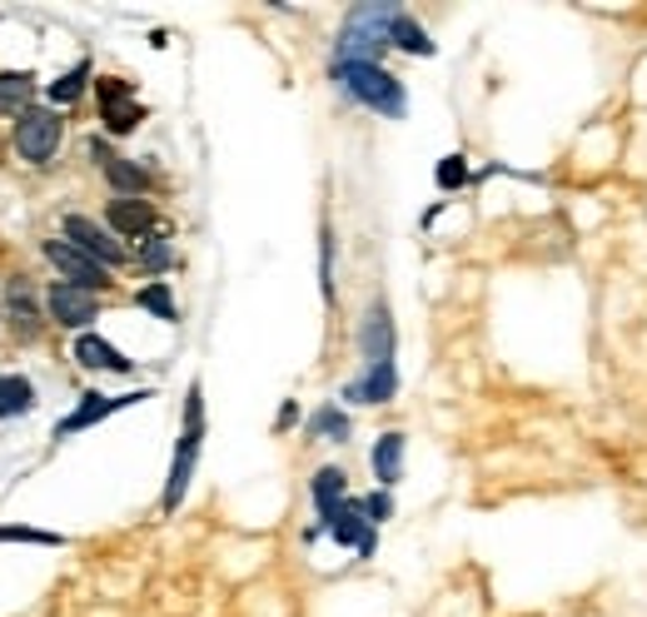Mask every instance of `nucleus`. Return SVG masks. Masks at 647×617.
<instances>
[{
	"label": "nucleus",
	"instance_id": "obj_11",
	"mask_svg": "<svg viewBox=\"0 0 647 617\" xmlns=\"http://www.w3.org/2000/svg\"><path fill=\"white\" fill-rule=\"evenodd\" d=\"M358 354H364L368 364L394 358V314H388L384 299H374L368 314H364V324H358Z\"/></svg>",
	"mask_w": 647,
	"mask_h": 617
},
{
	"label": "nucleus",
	"instance_id": "obj_7",
	"mask_svg": "<svg viewBox=\"0 0 647 617\" xmlns=\"http://www.w3.org/2000/svg\"><path fill=\"white\" fill-rule=\"evenodd\" d=\"M100 115H105L109 135H129L145 119V105L135 100V90L125 80H100Z\"/></svg>",
	"mask_w": 647,
	"mask_h": 617
},
{
	"label": "nucleus",
	"instance_id": "obj_12",
	"mask_svg": "<svg viewBox=\"0 0 647 617\" xmlns=\"http://www.w3.org/2000/svg\"><path fill=\"white\" fill-rule=\"evenodd\" d=\"M105 219H109V229L115 234H129V239H149L159 229V219H155V205L149 199H125V195H115L105 205Z\"/></svg>",
	"mask_w": 647,
	"mask_h": 617
},
{
	"label": "nucleus",
	"instance_id": "obj_13",
	"mask_svg": "<svg viewBox=\"0 0 647 617\" xmlns=\"http://www.w3.org/2000/svg\"><path fill=\"white\" fill-rule=\"evenodd\" d=\"M394 394H398V368H394V358H384V364H368L364 374L354 378V384H344V398H348V404H388Z\"/></svg>",
	"mask_w": 647,
	"mask_h": 617
},
{
	"label": "nucleus",
	"instance_id": "obj_23",
	"mask_svg": "<svg viewBox=\"0 0 647 617\" xmlns=\"http://www.w3.org/2000/svg\"><path fill=\"white\" fill-rule=\"evenodd\" d=\"M135 299H139V308H149V314H155V318H165V324H175V318H179L175 294H169L165 284H145Z\"/></svg>",
	"mask_w": 647,
	"mask_h": 617
},
{
	"label": "nucleus",
	"instance_id": "obj_1",
	"mask_svg": "<svg viewBox=\"0 0 647 617\" xmlns=\"http://www.w3.org/2000/svg\"><path fill=\"white\" fill-rule=\"evenodd\" d=\"M328 75H334L338 85H344L348 95L358 100V105L374 109V115L404 119V109H408V90L398 85V80L388 75L384 65H368V60H334V70H328Z\"/></svg>",
	"mask_w": 647,
	"mask_h": 617
},
{
	"label": "nucleus",
	"instance_id": "obj_18",
	"mask_svg": "<svg viewBox=\"0 0 647 617\" xmlns=\"http://www.w3.org/2000/svg\"><path fill=\"white\" fill-rule=\"evenodd\" d=\"M85 85H90V60H80L75 70H65L60 80H50V105H75L80 95H85Z\"/></svg>",
	"mask_w": 647,
	"mask_h": 617
},
{
	"label": "nucleus",
	"instance_id": "obj_26",
	"mask_svg": "<svg viewBox=\"0 0 647 617\" xmlns=\"http://www.w3.org/2000/svg\"><path fill=\"white\" fill-rule=\"evenodd\" d=\"M319 269H324V299H334V229H319Z\"/></svg>",
	"mask_w": 647,
	"mask_h": 617
},
{
	"label": "nucleus",
	"instance_id": "obj_29",
	"mask_svg": "<svg viewBox=\"0 0 647 617\" xmlns=\"http://www.w3.org/2000/svg\"><path fill=\"white\" fill-rule=\"evenodd\" d=\"M364 513H368V523H384V517L394 513V498H388V493H368L364 498Z\"/></svg>",
	"mask_w": 647,
	"mask_h": 617
},
{
	"label": "nucleus",
	"instance_id": "obj_3",
	"mask_svg": "<svg viewBox=\"0 0 647 617\" xmlns=\"http://www.w3.org/2000/svg\"><path fill=\"white\" fill-rule=\"evenodd\" d=\"M199 443H205V388L189 384L185 394V433H179V448H175V463H169V483L159 493V508L175 513L185 503V488L195 478V463H199Z\"/></svg>",
	"mask_w": 647,
	"mask_h": 617
},
{
	"label": "nucleus",
	"instance_id": "obj_25",
	"mask_svg": "<svg viewBox=\"0 0 647 617\" xmlns=\"http://www.w3.org/2000/svg\"><path fill=\"white\" fill-rule=\"evenodd\" d=\"M0 543H35V547H60L65 537L60 533H45V527H20V523H10V527H0Z\"/></svg>",
	"mask_w": 647,
	"mask_h": 617
},
{
	"label": "nucleus",
	"instance_id": "obj_6",
	"mask_svg": "<svg viewBox=\"0 0 647 617\" xmlns=\"http://www.w3.org/2000/svg\"><path fill=\"white\" fill-rule=\"evenodd\" d=\"M149 388H139V394H119V398H105V394H80V404H75V414L70 418H60L55 423V438H70V433H85V428H95L100 418H109V414H119V408H129V404H149Z\"/></svg>",
	"mask_w": 647,
	"mask_h": 617
},
{
	"label": "nucleus",
	"instance_id": "obj_27",
	"mask_svg": "<svg viewBox=\"0 0 647 617\" xmlns=\"http://www.w3.org/2000/svg\"><path fill=\"white\" fill-rule=\"evenodd\" d=\"M434 179H438V189H458V185H463V179H468V165H463V155H448V159H438Z\"/></svg>",
	"mask_w": 647,
	"mask_h": 617
},
{
	"label": "nucleus",
	"instance_id": "obj_14",
	"mask_svg": "<svg viewBox=\"0 0 647 617\" xmlns=\"http://www.w3.org/2000/svg\"><path fill=\"white\" fill-rule=\"evenodd\" d=\"M90 155H95V165L105 169V179L119 189L125 199H139V189H149V169L129 165V159H119L109 145H100V139H90Z\"/></svg>",
	"mask_w": 647,
	"mask_h": 617
},
{
	"label": "nucleus",
	"instance_id": "obj_20",
	"mask_svg": "<svg viewBox=\"0 0 647 617\" xmlns=\"http://www.w3.org/2000/svg\"><path fill=\"white\" fill-rule=\"evenodd\" d=\"M30 95H35L30 75H0V115H25Z\"/></svg>",
	"mask_w": 647,
	"mask_h": 617
},
{
	"label": "nucleus",
	"instance_id": "obj_10",
	"mask_svg": "<svg viewBox=\"0 0 647 617\" xmlns=\"http://www.w3.org/2000/svg\"><path fill=\"white\" fill-rule=\"evenodd\" d=\"M45 308H50V318H55V324H65V328H85V324H95V314H100L95 294H90V289H75V284H55V289H50Z\"/></svg>",
	"mask_w": 647,
	"mask_h": 617
},
{
	"label": "nucleus",
	"instance_id": "obj_2",
	"mask_svg": "<svg viewBox=\"0 0 647 617\" xmlns=\"http://www.w3.org/2000/svg\"><path fill=\"white\" fill-rule=\"evenodd\" d=\"M404 15L398 6H354L338 30V45H334V60H368L378 65L388 45H394V20Z\"/></svg>",
	"mask_w": 647,
	"mask_h": 617
},
{
	"label": "nucleus",
	"instance_id": "obj_8",
	"mask_svg": "<svg viewBox=\"0 0 647 617\" xmlns=\"http://www.w3.org/2000/svg\"><path fill=\"white\" fill-rule=\"evenodd\" d=\"M65 239L75 249H85L90 259H100V264L105 269H115V264H125V244H119V239H109L105 229L95 224V219H85V215H65Z\"/></svg>",
	"mask_w": 647,
	"mask_h": 617
},
{
	"label": "nucleus",
	"instance_id": "obj_28",
	"mask_svg": "<svg viewBox=\"0 0 647 617\" xmlns=\"http://www.w3.org/2000/svg\"><path fill=\"white\" fill-rule=\"evenodd\" d=\"M10 314L20 318V328H25V334H35V304H30L25 289H10Z\"/></svg>",
	"mask_w": 647,
	"mask_h": 617
},
{
	"label": "nucleus",
	"instance_id": "obj_4",
	"mask_svg": "<svg viewBox=\"0 0 647 617\" xmlns=\"http://www.w3.org/2000/svg\"><path fill=\"white\" fill-rule=\"evenodd\" d=\"M60 135H65V125H60L55 109L30 105L25 115L15 119V149L30 159V165H50L55 149H60Z\"/></svg>",
	"mask_w": 647,
	"mask_h": 617
},
{
	"label": "nucleus",
	"instance_id": "obj_9",
	"mask_svg": "<svg viewBox=\"0 0 647 617\" xmlns=\"http://www.w3.org/2000/svg\"><path fill=\"white\" fill-rule=\"evenodd\" d=\"M324 527L334 543H344V547H358V557H374V547H378V537H374V523H368V513H364V503H344L338 508L328 523H319Z\"/></svg>",
	"mask_w": 647,
	"mask_h": 617
},
{
	"label": "nucleus",
	"instance_id": "obj_21",
	"mask_svg": "<svg viewBox=\"0 0 647 617\" xmlns=\"http://www.w3.org/2000/svg\"><path fill=\"white\" fill-rule=\"evenodd\" d=\"M309 433H314V438H334V443H344V438H348V414H344V408H334V404H324L314 418H309Z\"/></svg>",
	"mask_w": 647,
	"mask_h": 617
},
{
	"label": "nucleus",
	"instance_id": "obj_5",
	"mask_svg": "<svg viewBox=\"0 0 647 617\" xmlns=\"http://www.w3.org/2000/svg\"><path fill=\"white\" fill-rule=\"evenodd\" d=\"M45 259L60 269V274H65V284H75V289H90V294H95V289L109 284L105 264H100V259H90L85 249H75L70 239H45Z\"/></svg>",
	"mask_w": 647,
	"mask_h": 617
},
{
	"label": "nucleus",
	"instance_id": "obj_19",
	"mask_svg": "<svg viewBox=\"0 0 647 617\" xmlns=\"http://www.w3.org/2000/svg\"><path fill=\"white\" fill-rule=\"evenodd\" d=\"M25 408H35V384H30V378L6 374V378H0V418L25 414Z\"/></svg>",
	"mask_w": 647,
	"mask_h": 617
},
{
	"label": "nucleus",
	"instance_id": "obj_22",
	"mask_svg": "<svg viewBox=\"0 0 647 617\" xmlns=\"http://www.w3.org/2000/svg\"><path fill=\"white\" fill-rule=\"evenodd\" d=\"M394 45L408 50V55H434V40H428L424 25H418V20H408V15L394 20Z\"/></svg>",
	"mask_w": 647,
	"mask_h": 617
},
{
	"label": "nucleus",
	"instance_id": "obj_15",
	"mask_svg": "<svg viewBox=\"0 0 647 617\" xmlns=\"http://www.w3.org/2000/svg\"><path fill=\"white\" fill-rule=\"evenodd\" d=\"M75 358L85 368H109V374H129V368H135L115 344H109V338H100V334H80L75 338Z\"/></svg>",
	"mask_w": 647,
	"mask_h": 617
},
{
	"label": "nucleus",
	"instance_id": "obj_24",
	"mask_svg": "<svg viewBox=\"0 0 647 617\" xmlns=\"http://www.w3.org/2000/svg\"><path fill=\"white\" fill-rule=\"evenodd\" d=\"M169 259H175V249H169V234H159V229H155V234L139 244V264L159 274V269H169Z\"/></svg>",
	"mask_w": 647,
	"mask_h": 617
},
{
	"label": "nucleus",
	"instance_id": "obj_17",
	"mask_svg": "<svg viewBox=\"0 0 647 617\" xmlns=\"http://www.w3.org/2000/svg\"><path fill=\"white\" fill-rule=\"evenodd\" d=\"M368 458H374L378 483L394 488L398 478H404V433H384V438L374 443V453H368Z\"/></svg>",
	"mask_w": 647,
	"mask_h": 617
},
{
	"label": "nucleus",
	"instance_id": "obj_16",
	"mask_svg": "<svg viewBox=\"0 0 647 617\" xmlns=\"http://www.w3.org/2000/svg\"><path fill=\"white\" fill-rule=\"evenodd\" d=\"M344 468H319L314 473V508H319V523H328V517L344 508Z\"/></svg>",
	"mask_w": 647,
	"mask_h": 617
}]
</instances>
